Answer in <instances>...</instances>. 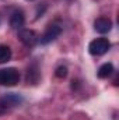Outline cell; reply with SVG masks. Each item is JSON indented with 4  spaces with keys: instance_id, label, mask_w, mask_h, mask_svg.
I'll return each mask as SVG.
<instances>
[{
    "instance_id": "1",
    "label": "cell",
    "mask_w": 119,
    "mask_h": 120,
    "mask_svg": "<svg viewBox=\"0 0 119 120\" xmlns=\"http://www.w3.org/2000/svg\"><path fill=\"white\" fill-rule=\"evenodd\" d=\"M20 82V71L14 67H7L0 70V85L14 87Z\"/></svg>"
},
{
    "instance_id": "2",
    "label": "cell",
    "mask_w": 119,
    "mask_h": 120,
    "mask_svg": "<svg viewBox=\"0 0 119 120\" xmlns=\"http://www.w3.org/2000/svg\"><path fill=\"white\" fill-rule=\"evenodd\" d=\"M111 49V42L107 38H97L88 45V52L92 56H102Z\"/></svg>"
},
{
    "instance_id": "3",
    "label": "cell",
    "mask_w": 119,
    "mask_h": 120,
    "mask_svg": "<svg viewBox=\"0 0 119 120\" xmlns=\"http://www.w3.org/2000/svg\"><path fill=\"white\" fill-rule=\"evenodd\" d=\"M60 34H62V27H60L59 24H56V22L49 24V25L46 27L45 32L42 34V36L39 38V42H41L42 45H48V43H51L52 41H55Z\"/></svg>"
},
{
    "instance_id": "4",
    "label": "cell",
    "mask_w": 119,
    "mask_h": 120,
    "mask_svg": "<svg viewBox=\"0 0 119 120\" xmlns=\"http://www.w3.org/2000/svg\"><path fill=\"white\" fill-rule=\"evenodd\" d=\"M18 38L20 41L27 46V48H32L35 46L38 42H39V36L35 31L32 30H27V28H23V30L18 31Z\"/></svg>"
},
{
    "instance_id": "5",
    "label": "cell",
    "mask_w": 119,
    "mask_h": 120,
    "mask_svg": "<svg viewBox=\"0 0 119 120\" xmlns=\"http://www.w3.org/2000/svg\"><path fill=\"white\" fill-rule=\"evenodd\" d=\"M10 27L13 28V30L16 31H20L23 30V27H24V24H25V15H24V13L21 11V10H16L11 15H10Z\"/></svg>"
},
{
    "instance_id": "6",
    "label": "cell",
    "mask_w": 119,
    "mask_h": 120,
    "mask_svg": "<svg viewBox=\"0 0 119 120\" xmlns=\"http://www.w3.org/2000/svg\"><path fill=\"white\" fill-rule=\"evenodd\" d=\"M94 30L97 31L98 34H108L109 31L112 30V21L109 18L101 17L98 20H95L94 22Z\"/></svg>"
},
{
    "instance_id": "7",
    "label": "cell",
    "mask_w": 119,
    "mask_h": 120,
    "mask_svg": "<svg viewBox=\"0 0 119 120\" xmlns=\"http://www.w3.org/2000/svg\"><path fill=\"white\" fill-rule=\"evenodd\" d=\"M10 108H14V106H18L24 99H23V96L21 95H18V94H7V95H4L3 98H1Z\"/></svg>"
},
{
    "instance_id": "8",
    "label": "cell",
    "mask_w": 119,
    "mask_h": 120,
    "mask_svg": "<svg viewBox=\"0 0 119 120\" xmlns=\"http://www.w3.org/2000/svg\"><path fill=\"white\" fill-rule=\"evenodd\" d=\"M114 71H115V68H114V64L112 63H104L99 68H98V77L99 78H108V77H111L112 74H114Z\"/></svg>"
},
{
    "instance_id": "9",
    "label": "cell",
    "mask_w": 119,
    "mask_h": 120,
    "mask_svg": "<svg viewBox=\"0 0 119 120\" xmlns=\"http://www.w3.org/2000/svg\"><path fill=\"white\" fill-rule=\"evenodd\" d=\"M11 56H13L11 49L7 45H0V64L7 63L8 60L11 59Z\"/></svg>"
},
{
    "instance_id": "10",
    "label": "cell",
    "mask_w": 119,
    "mask_h": 120,
    "mask_svg": "<svg viewBox=\"0 0 119 120\" xmlns=\"http://www.w3.org/2000/svg\"><path fill=\"white\" fill-rule=\"evenodd\" d=\"M55 75L58 78H66L67 77V67L66 66H59L55 71Z\"/></svg>"
},
{
    "instance_id": "11",
    "label": "cell",
    "mask_w": 119,
    "mask_h": 120,
    "mask_svg": "<svg viewBox=\"0 0 119 120\" xmlns=\"http://www.w3.org/2000/svg\"><path fill=\"white\" fill-rule=\"evenodd\" d=\"M10 109H11V108L0 98V116H3V115H6L7 112H10Z\"/></svg>"
}]
</instances>
